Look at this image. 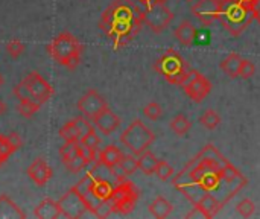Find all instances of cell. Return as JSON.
I'll list each match as a JSON object with an SVG mask.
<instances>
[{
    "mask_svg": "<svg viewBox=\"0 0 260 219\" xmlns=\"http://www.w3.org/2000/svg\"><path fill=\"white\" fill-rule=\"evenodd\" d=\"M122 157H123L122 151L114 145H108L104 149L98 151V162L110 171H113L116 166H119Z\"/></svg>",
    "mask_w": 260,
    "mask_h": 219,
    "instance_id": "16",
    "label": "cell"
},
{
    "mask_svg": "<svg viewBox=\"0 0 260 219\" xmlns=\"http://www.w3.org/2000/svg\"><path fill=\"white\" fill-rule=\"evenodd\" d=\"M222 5L215 0H198L192 6V14L206 26L212 24L215 20H219Z\"/></svg>",
    "mask_w": 260,
    "mask_h": 219,
    "instance_id": "13",
    "label": "cell"
},
{
    "mask_svg": "<svg viewBox=\"0 0 260 219\" xmlns=\"http://www.w3.org/2000/svg\"><path fill=\"white\" fill-rule=\"evenodd\" d=\"M239 2H241V3H244L245 6H248V8H250V6L253 5V2H254V0H239Z\"/></svg>",
    "mask_w": 260,
    "mask_h": 219,
    "instance_id": "46",
    "label": "cell"
},
{
    "mask_svg": "<svg viewBox=\"0 0 260 219\" xmlns=\"http://www.w3.org/2000/svg\"><path fill=\"white\" fill-rule=\"evenodd\" d=\"M200 122L204 128L207 130H215L219 123H221V117L219 114L215 111V110H207L201 117H200Z\"/></svg>",
    "mask_w": 260,
    "mask_h": 219,
    "instance_id": "30",
    "label": "cell"
},
{
    "mask_svg": "<svg viewBox=\"0 0 260 219\" xmlns=\"http://www.w3.org/2000/svg\"><path fill=\"white\" fill-rule=\"evenodd\" d=\"M47 53L59 66L73 70L81 62V55L84 52V44L70 32H61L56 35L46 47Z\"/></svg>",
    "mask_w": 260,
    "mask_h": 219,
    "instance_id": "2",
    "label": "cell"
},
{
    "mask_svg": "<svg viewBox=\"0 0 260 219\" xmlns=\"http://www.w3.org/2000/svg\"><path fill=\"white\" fill-rule=\"evenodd\" d=\"M40 107H41V104H38L34 99H29V101H18L17 110H18L20 116H23L26 119H30L40 110Z\"/></svg>",
    "mask_w": 260,
    "mask_h": 219,
    "instance_id": "25",
    "label": "cell"
},
{
    "mask_svg": "<svg viewBox=\"0 0 260 219\" xmlns=\"http://www.w3.org/2000/svg\"><path fill=\"white\" fill-rule=\"evenodd\" d=\"M6 160H8V157H5V155H3V154L0 152V166H2V165H3V163L6 162Z\"/></svg>",
    "mask_w": 260,
    "mask_h": 219,
    "instance_id": "47",
    "label": "cell"
},
{
    "mask_svg": "<svg viewBox=\"0 0 260 219\" xmlns=\"http://www.w3.org/2000/svg\"><path fill=\"white\" fill-rule=\"evenodd\" d=\"M227 163L229 160L213 145H206L174 177L172 184L195 206L204 194L219 189L222 183L221 169Z\"/></svg>",
    "mask_w": 260,
    "mask_h": 219,
    "instance_id": "1",
    "label": "cell"
},
{
    "mask_svg": "<svg viewBox=\"0 0 260 219\" xmlns=\"http://www.w3.org/2000/svg\"><path fill=\"white\" fill-rule=\"evenodd\" d=\"M180 85L193 102H203L212 90L210 81L195 69H187Z\"/></svg>",
    "mask_w": 260,
    "mask_h": 219,
    "instance_id": "9",
    "label": "cell"
},
{
    "mask_svg": "<svg viewBox=\"0 0 260 219\" xmlns=\"http://www.w3.org/2000/svg\"><path fill=\"white\" fill-rule=\"evenodd\" d=\"M190 128H192V122H190L184 114H177V116L171 120V130H172L177 136H180V137L186 136V134L189 133Z\"/></svg>",
    "mask_w": 260,
    "mask_h": 219,
    "instance_id": "24",
    "label": "cell"
},
{
    "mask_svg": "<svg viewBox=\"0 0 260 219\" xmlns=\"http://www.w3.org/2000/svg\"><path fill=\"white\" fill-rule=\"evenodd\" d=\"M12 93H14V96H15L18 101H29V99H34L32 95H30V91H29V88H27V85L24 84V81H20V82L14 87ZM34 101H35V99H34Z\"/></svg>",
    "mask_w": 260,
    "mask_h": 219,
    "instance_id": "37",
    "label": "cell"
},
{
    "mask_svg": "<svg viewBox=\"0 0 260 219\" xmlns=\"http://www.w3.org/2000/svg\"><path fill=\"white\" fill-rule=\"evenodd\" d=\"M142 5L134 3L133 0H114L104 12L99 21V27L104 29L113 23L119 21H136L142 20Z\"/></svg>",
    "mask_w": 260,
    "mask_h": 219,
    "instance_id": "5",
    "label": "cell"
},
{
    "mask_svg": "<svg viewBox=\"0 0 260 219\" xmlns=\"http://www.w3.org/2000/svg\"><path fill=\"white\" fill-rule=\"evenodd\" d=\"M34 215L38 219H58L61 216V209L58 201L52 198H46L35 207Z\"/></svg>",
    "mask_w": 260,
    "mask_h": 219,
    "instance_id": "17",
    "label": "cell"
},
{
    "mask_svg": "<svg viewBox=\"0 0 260 219\" xmlns=\"http://www.w3.org/2000/svg\"><path fill=\"white\" fill-rule=\"evenodd\" d=\"M254 212H256V206H254V203H253L251 200H248V198L242 200V201L238 204V213H239L241 216H244V218L253 216Z\"/></svg>",
    "mask_w": 260,
    "mask_h": 219,
    "instance_id": "36",
    "label": "cell"
},
{
    "mask_svg": "<svg viewBox=\"0 0 260 219\" xmlns=\"http://www.w3.org/2000/svg\"><path fill=\"white\" fill-rule=\"evenodd\" d=\"M175 38L183 44V46H192L195 38H197V27L190 23V21H181L175 32H174Z\"/></svg>",
    "mask_w": 260,
    "mask_h": 219,
    "instance_id": "19",
    "label": "cell"
},
{
    "mask_svg": "<svg viewBox=\"0 0 260 219\" xmlns=\"http://www.w3.org/2000/svg\"><path fill=\"white\" fill-rule=\"evenodd\" d=\"M143 114L145 117H148L149 120H158L163 114V110L160 107V104L157 102H149L148 105H145L143 108Z\"/></svg>",
    "mask_w": 260,
    "mask_h": 219,
    "instance_id": "33",
    "label": "cell"
},
{
    "mask_svg": "<svg viewBox=\"0 0 260 219\" xmlns=\"http://www.w3.org/2000/svg\"><path fill=\"white\" fill-rule=\"evenodd\" d=\"M140 192L139 189L134 186V183L122 180L119 181V184L113 189L110 198L107 200L111 206V212L113 213H119V215H129L137 201H139Z\"/></svg>",
    "mask_w": 260,
    "mask_h": 219,
    "instance_id": "6",
    "label": "cell"
},
{
    "mask_svg": "<svg viewBox=\"0 0 260 219\" xmlns=\"http://www.w3.org/2000/svg\"><path fill=\"white\" fill-rule=\"evenodd\" d=\"M6 113V104L0 99V116H3Z\"/></svg>",
    "mask_w": 260,
    "mask_h": 219,
    "instance_id": "44",
    "label": "cell"
},
{
    "mask_svg": "<svg viewBox=\"0 0 260 219\" xmlns=\"http://www.w3.org/2000/svg\"><path fill=\"white\" fill-rule=\"evenodd\" d=\"M23 81H24V84L27 85V88H29L32 98H34L38 104L47 102V101L53 96V93H55L52 84L47 82L38 72L29 73Z\"/></svg>",
    "mask_w": 260,
    "mask_h": 219,
    "instance_id": "12",
    "label": "cell"
},
{
    "mask_svg": "<svg viewBox=\"0 0 260 219\" xmlns=\"http://www.w3.org/2000/svg\"><path fill=\"white\" fill-rule=\"evenodd\" d=\"M78 152H79V142H64V145L59 148V155L64 165L69 160H72Z\"/></svg>",
    "mask_w": 260,
    "mask_h": 219,
    "instance_id": "28",
    "label": "cell"
},
{
    "mask_svg": "<svg viewBox=\"0 0 260 219\" xmlns=\"http://www.w3.org/2000/svg\"><path fill=\"white\" fill-rule=\"evenodd\" d=\"M137 2H139L142 6H145V8H146V6H149V5L152 3V0H137Z\"/></svg>",
    "mask_w": 260,
    "mask_h": 219,
    "instance_id": "45",
    "label": "cell"
},
{
    "mask_svg": "<svg viewBox=\"0 0 260 219\" xmlns=\"http://www.w3.org/2000/svg\"><path fill=\"white\" fill-rule=\"evenodd\" d=\"M59 137L64 139V142H79L81 134L75 125V120L67 122L61 130H59Z\"/></svg>",
    "mask_w": 260,
    "mask_h": 219,
    "instance_id": "26",
    "label": "cell"
},
{
    "mask_svg": "<svg viewBox=\"0 0 260 219\" xmlns=\"http://www.w3.org/2000/svg\"><path fill=\"white\" fill-rule=\"evenodd\" d=\"M186 218H189V219H192V218H206V219H209L207 218V215L198 207V206H195L193 209H192V212H189L187 215H186Z\"/></svg>",
    "mask_w": 260,
    "mask_h": 219,
    "instance_id": "42",
    "label": "cell"
},
{
    "mask_svg": "<svg viewBox=\"0 0 260 219\" xmlns=\"http://www.w3.org/2000/svg\"><path fill=\"white\" fill-rule=\"evenodd\" d=\"M0 152H2L5 157H9L11 154H14V149L11 148V145H9V142H8V139H6V136H2V134H0Z\"/></svg>",
    "mask_w": 260,
    "mask_h": 219,
    "instance_id": "41",
    "label": "cell"
},
{
    "mask_svg": "<svg viewBox=\"0 0 260 219\" xmlns=\"http://www.w3.org/2000/svg\"><path fill=\"white\" fill-rule=\"evenodd\" d=\"M26 46L20 40H9L6 43V52L11 58H18L24 52Z\"/></svg>",
    "mask_w": 260,
    "mask_h": 219,
    "instance_id": "34",
    "label": "cell"
},
{
    "mask_svg": "<svg viewBox=\"0 0 260 219\" xmlns=\"http://www.w3.org/2000/svg\"><path fill=\"white\" fill-rule=\"evenodd\" d=\"M241 178H244L242 174H241V171L238 168H235L230 162L221 169V180L225 181V183H229L230 186L233 183H236L238 180H241Z\"/></svg>",
    "mask_w": 260,
    "mask_h": 219,
    "instance_id": "27",
    "label": "cell"
},
{
    "mask_svg": "<svg viewBox=\"0 0 260 219\" xmlns=\"http://www.w3.org/2000/svg\"><path fill=\"white\" fill-rule=\"evenodd\" d=\"M254 20L251 9L239 0H227L222 5L219 21L235 37L241 35Z\"/></svg>",
    "mask_w": 260,
    "mask_h": 219,
    "instance_id": "3",
    "label": "cell"
},
{
    "mask_svg": "<svg viewBox=\"0 0 260 219\" xmlns=\"http://www.w3.org/2000/svg\"><path fill=\"white\" fill-rule=\"evenodd\" d=\"M174 20V12L166 6V3H151L142 8V21L152 32L161 34Z\"/></svg>",
    "mask_w": 260,
    "mask_h": 219,
    "instance_id": "8",
    "label": "cell"
},
{
    "mask_svg": "<svg viewBox=\"0 0 260 219\" xmlns=\"http://www.w3.org/2000/svg\"><path fill=\"white\" fill-rule=\"evenodd\" d=\"M78 110L81 113V116L87 117V119H94L102 110H105L108 107L105 98L94 88H90L79 101H78Z\"/></svg>",
    "mask_w": 260,
    "mask_h": 219,
    "instance_id": "11",
    "label": "cell"
},
{
    "mask_svg": "<svg viewBox=\"0 0 260 219\" xmlns=\"http://www.w3.org/2000/svg\"><path fill=\"white\" fill-rule=\"evenodd\" d=\"M169 0H152V3H168Z\"/></svg>",
    "mask_w": 260,
    "mask_h": 219,
    "instance_id": "48",
    "label": "cell"
},
{
    "mask_svg": "<svg viewBox=\"0 0 260 219\" xmlns=\"http://www.w3.org/2000/svg\"><path fill=\"white\" fill-rule=\"evenodd\" d=\"M157 177H158V180H161V181H168V180H171L172 178V175H174V168L166 162V160H158V163H157V168H155V172H154Z\"/></svg>",
    "mask_w": 260,
    "mask_h": 219,
    "instance_id": "31",
    "label": "cell"
},
{
    "mask_svg": "<svg viewBox=\"0 0 260 219\" xmlns=\"http://www.w3.org/2000/svg\"><path fill=\"white\" fill-rule=\"evenodd\" d=\"M195 206H198V207L207 215V218L212 219L213 216H216L218 212L221 210L222 203H219V201L216 200V197H213L212 194H204Z\"/></svg>",
    "mask_w": 260,
    "mask_h": 219,
    "instance_id": "20",
    "label": "cell"
},
{
    "mask_svg": "<svg viewBox=\"0 0 260 219\" xmlns=\"http://www.w3.org/2000/svg\"><path fill=\"white\" fill-rule=\"evenodd\" d=\"M64 166L67 168V171H69V172H73V174H75V172L82 171V169L87 166V162H85V159L78 152V154H76L72 160H69Z\"/></svg>",
    "mask_w": 260,
    "mask_h": 219,
    "instance_id": "35",
    "label": "cell"
},
{
    "mask_svg": "<svg viewBox=\"0 0 260 219\" xmlns=\"http://www.w3.org/2000/svg\"><path fill=\"white\" fill-rule=\"evenodd\" d=\"M157 163H158V159L155 157V154H152L149 149H146L145 152H142L137 159V165H139V169L145 174V175H152L155 172V168H157Z\"/></svg>",
    "mask_w": 260,
    "mask_h": 219,
    "instance_id": "22",
    "label": "cell"
},
{
    "mask_svg": "<svg viewBox=\"0 0 260 219\" xmlns=\"http://www.w3.org/2000/svg\"><path fill=\"white\" fill-rule=\"evenodd\" d=\"M91 122L94 125V130H99L105 136L113 134L120 127V117L114 111H111L110 107L102 110L94 119H91Z\"/></svg>",
    "mask_w": 260,
    "mask_h": 219,
    "instance_id": "15",
    "label": "cell"
},
{
    "mask_svg": "<svg viewBox=\"0 0 260 219\" xmlns=\"http://www.w3.org/2000/svg\"><path fill=\"white\" fill-rule=\"evenodd\" d=\"M119 169L122 171V174H123L125 177L136 174V171L139 169L137 159H136L134 155H125V154H123V157H122V160H120V163H119Z\"/></svg>",
    "mask_w": 260,
    "mask_h": 219,
    "instance_id": "29",
    "label": "cell"
},
{
    "mask_svg": "<svg viewBox=\"0 0 260 219\" xmlns=\"http://www.w3.org/2000/svg\"><path fill=\"white\" fill-rule=\"evenodd\" d=\"M155 140V134L140 120H133L128 128L120 136V143L128 148L134 155H140L145 152Z\"/></svg>",
    "mask_w": 260,
    "mask_h": 219,
    "instance_id": "4",
    "label": "cell"
},
{
    "mask_svg": "<svg viewBox=\"0 0 260 219\" xmlns=\"http://www.w3.org/2000/svg\"><path fill=\"white\" fill-rule=\"evenodd\" d=\"M79 145H82V146H87V148H91V149H96V151H98V148H99V145H101V137L96 134V131H94V130H91V131H88L87 134L81 136V139H79Z\"/></svg>",
    "mask_w": 260,
    "mask_h": 219,
    "instance_id": "32",
    "label": "cell"
},
{
    "mask_svg": "<svg viewBox=\"0 0 260 219\" xmlns=\"http://www.w3.org/2000/svg\"><path fill=\"white\" fill-rule=\"evenodd\" d=\"M187 2H193V0H187Z\"/></svg>",
    "mask_w": 260,
    "mask_h": 219,
    "instance_id": "50",
    "label": "cell"
},
{
    "mask_svg": "<svg viewBox=\"0 0 260 219\" xmlns=\"http://www.w3.org/2000/svg\"><path fill=\"white\" fill-rule=\"evenodd\" d=\"M148 209H149V213L157 219L168 218V216L172 213V210H174L172 204H171L165 197H157V198L149 204Z\"/></svg>",
    "mask_w": 260,
    "mask_h": 219,
    "instance_id": "21",
    "label": "cell"
},
{
    "mask_svg": "<svg viewBox=\"0 0 260 219\" xmlns=\"http://www.w3.org/2000/svg\"><path fill=\"white\" fill-rule=\"evenodd\" d=\"M3 84H5V79H3V76L0 75V88L3 87Z\"/></svg>",
    "mask_w": 260,
    "mask_h": 219,
    "instance_id": "49",
    "label": "cell"
},
{
    "mask_svg": "<svg viewBox=\"0 0 260 219\" xmlns=\"http://www.w3.org/2000/svg\"><path fill=\"white\" fill-rule=\"evenodd\" d=\"M254 73H256V66L248 59H242V64L239 69V78L250 79L251 76H254Z\"/></svg>",
    "mask_w": 260,
    "mask_h": 219,
    "instance_id": "39",
    "label": "cell"
},
{
    "mask_svg": "<svg viewBox=\"0 0 260 219\" xmlns=\"http://www.w3.org/2000/svg\"><path fill=\"white\" fill-rule=\"evenodd\" d=\"M73 120H75V125H76V128H78V131H79L81 136H84V134H87L88 131L94 130L93 122H91L90 119L84 117V116H79V117H76V119H73Z\"/></svg>",
    "mask_w": 260,
    "mask_h": 219,
    "instance_id": "38",
    "label": "cell"
},
{
    "mask_svg": "<svg viewBox=\"0 0 260 219\" xmlns=\"http://www.w3.org/2000/svg\"><path fill=\"white\" fill-rule=\"evenodd\" d=\"M242 64V58L238 53H230L222 62H221V69L222 72L230 76V78H238L239 76V69Z\"/></svg>",
    "mask_w": 260,
    "mask_h": 219,
    "instance_id": "23",
    "label": "cell"
},
{
    "mask_svg": "<svg viewBox=\"0 0 260 219\" xmlns=\"http://www.w3.org/2000/svg\"><path fill=\"white\" fill-rule=\"evenodd\" d=\"M6 139H8V142H9L11 148L14 149V152H15V151H18V149L23 146V140H21V137H20L17 133H11L9 136H6Z\"/></svg>",
    "mask_w": 260,
    "mask_h": 219,
    "instance_id": "40",
    "label": "cell"
},
{
    "mask_svg": "<svg viewBox=\"0 0 260 219\" xmlns=\"http://www.w3.org/2000/svg\"><path fill=\"white\" fill-rule=\"evenodd\" d=\"M24 218H26V213L8 195H0V219Z\"/></svg>",
    "mask_w": 260,
    "mask_h": 219,
    "instance_id": "18",
    "label": "cell"
},
{
    "mask_svg": "<svg viewBox=\"0 0 260 219\" xmlns=\"http://www.w3.org/2000/svg\"><path fill=\"white\" fill-rule=\"evenodd\" d=\"M26 175L30 178L32 183H35L37 186H44L49 183V180L52 178L53 175V171L52 168L46 163L44 159L38 157L35 159L26 169Z\"/></svg>",
    "mask_w": 260,
    "mask_h": 219,
    "instance_id": "14",
    "label": "cell"
},
{
    "mask_svg": "<svg viewBox=\"0 0 260 219\" xmlns=\"http://www.w3.org/2000/svg\"><path fill=\"white\" fill-rule=\"evenodd\" d=\"M250 9H251V14L254 17V20H257L260 23V0H254L253 5L250 6Z\"/></svg>",
    "mask_w": 260,
    "mask_h": 219,
    "instance_id": "43",
    "label": "cell"
},
{
    "mask_svg": "<svg viewBox=\"0 0 260 219\" xmlns=\"http://www.w3.org/2000/svg\"><path fill=\"white\" fill-rule=\"evenodd\" d=\"M59 209H61V215L69 219H79L85 215V212H88V206L84 200V197L81 195V192L78 191L76 186H73L72 189H69L58 201Z\"/></svg>",
    "mask_w": 260,
    "mask_h": 219,
    "instance_id": "10",
    "label": "cell"
},
{
    "mask_svg": "<svg viewBox=\"0 0 260 219\" xmlns=\"http://www.w3.org/2000/svg\"><path fill=\"white\" fill-rule=\"evenodd\" d=\"M154 69L171 84L180 85L186 72H187V64L183 59V56L175 52L174 49H169L165 52L154 64Z\"/></svg>",
    "mask_w": 260,
    "mask_h": 219,
    "instance_id": "7",
    "label": "cell"
}]
</instances>
